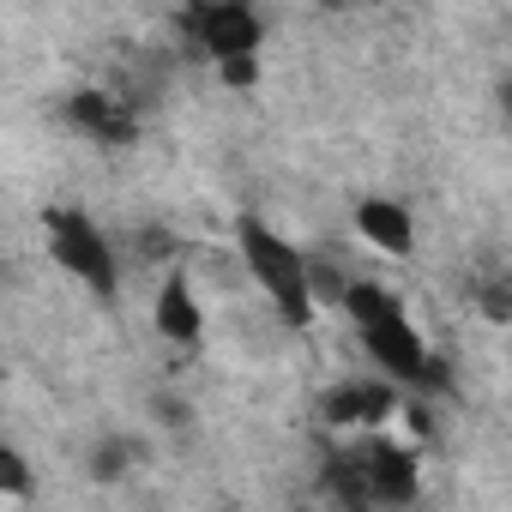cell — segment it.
<instances>
[{
  "label": "cell",
  "mask_w": 512,
  "mask_h": 512,
  "mask_svg": "<svg viewBox=\"0 0 512 512\" xmlns=\"http://www.w3.org/2000/svg\"><path fill=\"white\" fill-rule=\"evenodd\" d=\"M338 308L368 356V368H380L386 380H398L404 392H422V398H452V374L446 362L428 350V338L416 332L410 308L398 290H386L380 278H344L338 290Z\"/></svg>",
  "instance_id": "6da1fadb"
},
{
  "label": "cell",
  "mask_w": 512,
  "mask_h": 512,
  "mask_svg": "<svg viewBox=\"0 0 512 512\" xmlns=\"http://www.w3.org/2000/svg\"><path fill=\"white\" fill-rule=\"evenodd\" d=\"M320 488L338 506H416L422 500V464H416V446L392 440L386 428H362L326 452Z\"/></svg>",
  "instance_id": "7a4b0ae2"
},
{
  "label": "cell",
  "mask_w": 512,
  "mask_h": 512,
  "mask_svg": "<svg viewBox=\"0 0 512 512\" xmlns=\"http://www.w3.org/2000/svg\"><path fill=\"white\" fill-rule=\"evenodd\" d=\"M235 247H241L247 278L260 284V296L278 308V320L290 332H308L314 314H320V272H314L308 253L290 235H278L266 217H241L235 223Z\"/></svg>",
  "instance_id": "3957f363"
},
{
  "label": "cell",
  "mask_w": 512,
  "mask_h": 512,
  "mask_svg": "<svg viewBox=\"0 0 512 512\" xmlns=\"http://www.w3.org/2000/svg\"><path fill=\"white\" fill-rule=\"evenodd\" d=\"M43 241H49V260L85 296H97L103 308L121 302V253L85 205H43Z\"/></svg>",
  "instance_id": "277c9868"
},
{
  "label": "cell",
  "mask_w": 512,
  "mask_h": 512,
  "mask_svg": "<svg viewBox=\"0 0 512 512\" xmlns=\"http://www.w3.org/2000/svg\"><path fill=\"white\" fill-rule=\"evenodd\" d=\"M181 37H187L193 55L223 67L235 55H260L266 49V19H260L253 0H187L181 7Z\"/></svg>",
  "instance_id": "5b68a950"
},
{
  "label": "cell",
  "mask_w": 512,
  "mask_h": 512,
  "mask_svg": "<svg viewBox=\"0 0 512 512\" xmlns=\"http://www.w3.org/2000/svg\"><path fill=\"white\" fill-rule=\"evenodd\" d=\"M404 410V386L386 380L380 368L374 374H350L338 386L320 392V422L338 428V434H362V428H386L392 416Z\"/></svg>",
  "instance_id": "8992f818"
},
{
  "label": "cell",
  "mask_w": 512,
  "mask_h": 512,
  "mask_svg": "<svg viewBox=\"0 0 512 512\" xmlns=\"http://www.w3.org/2000/svg\"><path fill=\"white\" fill-rule=\"evenodd\" d=\"M61 115H67V127L79 139H97V145H133L139 139V109L109 85H79L61 103Z\"/></svg>",
  "instance_id": "52a82bcc"
},
{
  "label": "cell",
  "mask_w": 512,
  "mask_h": 512,
  "mask_svg": "<svg viewBox=\"0 0 512 512\" xmlns=\"http://www.w3.org/2000/svg\"><path fill=\"white\" fill-rule=\"evenodd\" d=\"M356 235L374 253H386V260H410L416 253V211L392 193H368V199H356Z\"/></svg>",
  "instance_id": "ba28073f"
},
{
  "label": "cell",
  "mask_w": 512,
  "mask_h": 512,
  "mask_svg": "<svg viewBox=\"0 0 512 512\" xmlns=\"http://www.w3.org/2000/svg\"><path fill=\"white\" fill-rule=\"evenodd\" d=\"M151 320H157V338H169V344H199V332H205V302H199V290H193V272H181V266L163 272V284H157V296H151Z\"/></svg>",
  "instance_id": "9c48e42d"
},
{
  "label": "cell",
  "mask_w": 512,
  "mask_h": 512,
  "mask_svg": "<svg viewBox=\"0 0 512 512\" xmlns=\"http://www.w3.org/2000/svg\"><path fill=\"white\" fill-rule=\"evenodd\" d=\"M127 464H133V440H103V446H91V452H85L91 482H121V476H127Z\"/></svg>",
  "instance_id": "30bf717a"
},
{
  "label": "cell",
  "mask_w": 512,
  "mask_h": 512,
  "mask_svg": "<svg viewBox=\"0 0 512 512\" xmlns=\"http://www.w3.org/2000/svg\"><path fill=\"white\" fill-rule=\"evenodd\" d=\"M476 308L494 320V326H512V278H500V272H488V278H476Z\"/></svg>",
  "instance_id": "8fae6325"
},
{
  "label": "cell",
  "mask_w": 512,
  "mask_h": 512,
  "mask_svg": "<svg viewBox=\"0 0 512 512\" xmlns=\"http://www.w3.org/2000/svg\"><path fill=\"white\" fill-rule=\"evenodd\" d=\"M0 500L7 506H19V500H31V470H25V458L7 446L0 452Z\"/></svg>",
  "instance_id": "7c38bea8"
},
{
  "label": "cell",
  "mask_w": 512,
  "mask_h": 512,
  "mask_svg": "<svg viewBox=\"0 0 512 512\" xmlns=\"http://www.w3.org/2000/svg\"><path fill=\"white\" fill-rule=\"evenodd\" d=\"M217 79H223L229 91H247V85H260V55H235V61H223V67H217Z\"/></svg>",
  "instance_id": "4fadbf2b"
},
{
  "label": "cell",
  "mask_w": 512,
  "mask_h": 512,
  "mask_svg": "<svg viewBox=\"0 0 512 512\" xmlns=\"http://www.w3.org/2000/svg\"><path fill=\"white\" fill-rule=\"evenodd\" d=\"M494 103H500V115H506V127H512V73L494 85Z\"/></svg>",
  "instance_id": "5bb4252c"
}]
</instances>
